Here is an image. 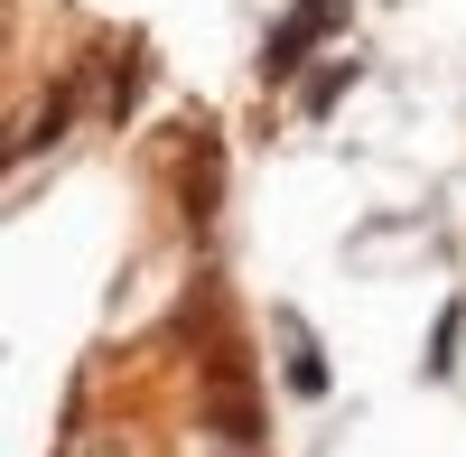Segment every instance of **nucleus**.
Returning a JSON list of instances; mask_svg holds the SVG:
<instances>
[{
  "label": "nucleus",
  "mask_w": 466,
  "mask_h": 457,
  "mask_svg": "<svg viewBox=\"0 0 466 457\" xmlns=\"http://www.w3.org/2000/svg\"><path fill=\"white\" fill-rule=\"evenodd\" d=\"M215 430H224L233 448H252V439H261V430H252V411H243V401H224V411H215Z\"/></svg>",
  "instance_id": "0eeeda50"
},
{
  "label": "nucleus",
  "mask_w": 466,
  "mask_h": 457,
  "mask_svg": "<svg viewBox=\"0 0 466 457\" xmlns=\"http://www.w3.org/2000/svg\"><path fill=\"white\" fill-rule=\"evenodd\" d=\"M355 85H364V56H336V66H308L289 94H299V112H308V122H327V112L355 94Z\"/></svg>",
  "instance_id": "7ed1b4c3"
},
{
  "label": "nucleus",
  "mask_w": 466,
  "mask_h": 457,
  "mask_svg": "<svg viewBox=\"0 0 466 457\" xmlns=\"http://www.w3.org/2000/svg\"><path fill=\"white\" fill-rule=\"evenodd\" d=\"M457 346H466V299H448L439 327H430V355H420V373L430 383H457Z\"/></svg>",
  "instance_id": "39448f33"
},
{
  "label": "nucleus",
  "mask_w": 466,
  "mask_h": 457,
  "mask_svg": "<svg viewBox=\"0 0 466 457\" xmlns=\"http://www.w3.org/2000/svg\"><path fill=\"white\" fill-rule=\"evenodd\" d=\"M131 94H140V56H122V66H112V94H103V103H112V122L131 112Z\"/></svg>",
  "instance_id": "423d86ee"
},
{
  "label": "nucleus",
  "mask_w": 466,
  "mask_h": 457,
  "mask_svg": "<svg viewBox=\"0 0 466 457\" xmlns=\"http://www.w3.org/2000/svg\"><path fill=\"white\" fill-rule=\"evenodd\" d=\"M270 327H280V383L299 392V401H327V383H336V373H327V355H318V336H308V318L299 309H270Z\"/></svg>",
  "instance_id": "f03ea898"
},
{
  "label": "nucleus",
  "mask_w": 466,
  "mask_h": 457,
  "mask_svg": "<svg viewBox=\"0 0 466 457\" xmlns=\"http://www.w3.org/2000/svg\"><path fill=\"white\" fill-rule=\"evenodd\" d=\"M345 10H355V0H289V10L280 19H270V37H261V85H299V75H308V56H318L327 47V37L345 28Z\"/></svg>",
  "instance_id": "f257e3e1"
},
{
  "label": "nucleus",
  "mask_w": 466,
  "mask_h": 457,
  "mask_svg": "<svg viewBox=\"0 0 466 457\" xmlns=\"http://www.w3.org/2000/svg\"><path fill=\"white\" fill-rule=\"evenodd\" d=\"M75 103H85V85H66V94H47V112H28V131L10 140V159H37L47 140H66V122H75Z\"/></svg>",
  "instance_id": "20e7f679"
}]
</instances>
